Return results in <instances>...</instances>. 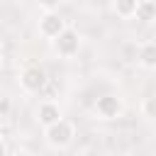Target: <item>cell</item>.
Instances as JSON below:
<instances>
[{
	"label": "cell",
	"instance_id": "6da1fadb",
	"mask_svg": "<svg viewBox=\"0 0 156 156\" xmlns=\"http://www.w3.org/2000/svg\"><path fill=\"white\" fill-rule=\"evenodd\" d=\"M44 136H46V144L51 149H66L76 136V127H73V122L61 117L58 122H54L51 127L44 129Z\"/></svg>",
	"mask_w": 156,
	"mask_h": 156
},
{
	"label": "cell",
	"instance_id": "7a4b0ae2",
	"mask_svg": "<svg viewBox=\"0 0 156 156\" xmlns=\"http://www.w3.org/2000/svg\"><path fill=\"white\" fill-rule=\"evenodd\" d=\"M78 49H80V34H78L73 27H66V29L54 39V51H56L58 56H63V58L76 56Z\"/></svg>",
	"mask_w": 156,
	"mask_h": 156
},
{
	"label": "cell",
	"instance_id": "3957f363",
	"mask_svg": "<svg viewBox=\"0 0 156 156\" xmlns=\"http://www.w3.org/2000/svg\"><path fill=\"white\" fill-rule=\"evenodd\" d=\"M68 24H66V20L58 15V12H44L41 17H39V34L44 37V39H56L63 29H66Z\"/></svg>",
	"mask_w": 156,
	"mask_h": 156
},
{
	"label": "cell",
	"instance_id": "277c9868",
	"mask_svg": "<svg viewBox=\"0 0 156 156\" xmlns=\"http://www.w3.org/2000/svg\"><path fill=\"white\" fill-rule=\"evenodd\" d=\"M20 85H22V90H27V93H39V90L46 85V73H44V68H39V66L24 68L22 76H20Z\"/></svg>",
	"mask_w": 156,
	"mask_h": 156
},
{
	"label": "cell",
	"instance_id": "5b68a950",
	"mask_svg": "<svg viewBox=\"0 0 156 156\" xmlns=\"http://www.w3.org/2000/svg\"><path fill=\"white\" fill-rule=\"evenodd\" d=\"M122 110L124 107H122V100L117 95H102L95 100V115L100 119H115L122 115Z\"/></svg>",
	"mask_w": 156,
	"mask_h": 156
},
{
	"label": "cell",
	"instance_id": "8992f818",
	"mask_svg": "<svg viewBox=\"0 0 156 156\" xmlns=\"http://www.w3.org/2000/svg\"><path fill=\"white\" fill-rule=\"evenodd\" d=\"M37 119H39V124L46 129V127H51L54 122L61 119V107H58L54 100H44V102L39 105V110H37Z\"/></svg>",
	"mask_w": 156,
	"mask_h": 156
},
{
	"label": "cell",
	"instance_id": "52a82bcc",
	"mask_svg": "<svg viewBox=\"0 0 156 156\" xmlns=\"http://www.w3.org/2000/svg\"><path fill=\"white\" fill-rule=\"evenodd\" d=\"M136 61H139L141 68L154 71V68H156V44H154V41L141 44V49H139V54H136Z\"/></svg>",
	"mask_w": 156,
	"mask_h": 156
},
{
	"label": "cell",
	"instance_id": "ba28073f",
	"mask_svg": "<svg viewBox=\"0 0 156 156\" xmlns=\"http://www.w3.org/2000/svg\"><path fill=\"white\" fill-rule=\"evenodd\" d=\"M134 17H136L141 24H151V22L156 20V5H154L151 0H141V2L136 5V12H134Z\"/></svg>",
	"mask_w": 156,
	"mask_h": 156
},
{
	"label": "cell",
	"instance_id": "9c48e42d",
	"mask_svg": "<svg viewBox=\"0 0 156 156\" xmlns=\"http://www.w3.org/2000/svg\"><path fill=\"white\" fill-rule=\"evenodd\" d=\"M136 5H139V0H112V10H115V15L122 17V20L134 17Z\"/></svg>",
	"mask_w": 156,
	"mask_h": 156
},
{
	"label": "cell",
	"instance_id": "30bf717a",
	"mask_svg": "<svg viewBox=\"0 0 156 156\" xmlns=\"http://www.w3.org/2000/svg\"><path fill=\"white\" fill-rule=\"evenodd\" d=\"M58 5H61V0H39V7L44 12H56Z\"/></svg>",
	"mask_w": 156,
	"mask_h": 156
},
{
	"label": "cell",
	"instance_id": "8fae6325",
	"mask_svg": "<svg viewBox=\"0 0 156 156\" xmlns=\"http://www.w3.org/2000/svg\"><path fill=\"white\" fill-rule=\"evenodd\" d=\"M144 115H146L149 119L154 117V100H146V102H144Z\"/></svg>",
	"mask_w": 156,
	"mask_h": 156
},
{
	"label": "cell",
	"instance_id": "7c38bea8",
	"mask_svg": "<svg viewBox=\"0 0 156 156\" xmlns=\"http://www.w3.org/2000/svg\"><path fill=\"white\" fill-rule=\"evenodd\" d=\"M7 156H32V154H29V151H24V149H17L15 154H7Z\"/></svg>",
	"mask_w": 156,
	"mask_h": 156
},
{
	"label": "cell",
	"instance_id": "4fadbf2b",
	"mask_svg": "<svg viewBox=\"0 0 156 156\" xmlns=\"http://www.w3.org/2000/svg\"><path fill=\"white\" fill-rule=\"evenodd\" d=\"M0 156H7V146H5L2 141H0Z\"/></svg>",
	"mask_w": 156,
	"mask_h": 156
},
{
	"label": "cell",
	"instance_id": "5bb4252c",
	"mask_svg": "<svg viewBox=\"0 0 156 156\" xmlns=\"http://www.w3.org/2000/svg\"><path fill=\"white\" fill-rule=\"evenodd\" d=\"M2 134H5V129H2V127H0V141H2Z\"/></svg>",
	"mask_w": 156,
	"mask_h": 156
},
{
	"label": "cell",
	"instance_id": "9a60e30c",
	"mask_svg": "<svg viewBox=\"0 0 156 156\" xmlns=\"http://www.w3.org/2000/svg\"><path fill=\"white\" fill-rule=\"evenodd\" d=\"M0 58H2V49H0Z\"/></svg>",
	"mask_w": 156,
	"mask_h": 156
},
{
	"label": "cell",
	"instance_id": "2e32d148",
	"mask_svg": "<svg viewBox=\"0 0 156 156\" xmlns=\"http://www.w3.org/2000/svg\"><path fill=\"white\" fill-rule=\"evenodd\" d=\"M139 2H141V0H139Z\"/></svg>",
	"mask_w": 156,
	"mask_h": 156
}]
</instances>
